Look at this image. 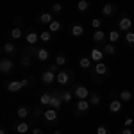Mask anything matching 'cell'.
<instances>
[{"label":"cell","instance_id":"e0dca14e","mask_svg":"<svg viewBox=\"0 0 134 134\" xmlns=\"http://www.w3.org/2000/svg\"><path fill=\"white\" fill-rule=\"evenodd\" d=\"M59 95H61L59 91H55L54 95H52V102H50V107H54V109H59V107L63 105V98L59 97Z\"/></svg>","mask_w":134,"mask_h":134},{"label":"cell","instance_id":"6da1fadb","mask_svg":"<svg viewBox=\"0 0 134 134\" xmlns=\"http://www.w3.org/2000/svg\"><path fill=\"white\" fill-rule=\"evenodd\" d=\"M109 77V66L105 63H95V66L91 68V79L95 81L97 84H102L104 79Z\"/></svg>","mask_w":134,"mask_h":134},{"label":"cell","instance_id":"603a6c76","mask_svg":"<svg viewBox=\"0 0 134 134\" xmlns=\"http://www.w3.org/2000/svg\"><path fill=\"white\" fill-rule=\"evenodd\" d=\"M107 40H109V43L120 41V31H118V29H113V31H109V32H107Z\"/></svg>","mask_w":134,"mask_h":134},{"label":"cell","instance_id":"9a60e30c","mask_svg":"<svg viewBox=\"0 0 134 134\" xmlns=\"http://www.w3.org/2000/svg\"><path fill=\"white\" fill-rule=\"evenodd\" d=\"M14 131L18 134H27L31 131V124H29V122H20V124L14 125Z\"/></svg>","mask_w":134,"mask_h":134},{"label":"cell","instance_id":"74e56055","mask_svg":"<svg viewBox=\"0 0 134 134\" xmlns=\"http://www.w3.org/2000/svg\"><path fill=\"white\" fill-rule=\"evenodd\" d=\"M31 63H32V59H31L29 54H25V55L21 57V64H23V66H31Z\"/></svg>","mask_w":134,"mask_h":134},{"label":"cell","instance_id":"44dd1931","mask_svg":"<svg viewBox=\"0 0 134 134\" xmlns=\"http://www.w3.org/2000/svg\"><path fill=\"white\" fill-rule=\"evenodd\" d=\"M50 102H52V93H41L40 95V104L43 107H50Z\"/></svg>","mask_w":134,"mask_h":134},{"label":"cell","instance_id":"52a82bcc","mask_svg":"<svg viewBox=\"0 0 134 134\" xmlns=\"http://www.w3.org/2000/svg\"><path fill=\"white\" fill-rule=\"evenodd\" d=\"M90 107H91V104H90L88 98L77 100V104H75V111H77V114H86L88 111H90Z\"/></svg>","mask_w":134,"mask_h":134},{"label":"cell","instance_id":"d6a6232c","mask_svg":"<svg viewBox=\"0 0 134 134\" xmlns=\"http://www.w3.org/2000/svg\"><path fill=\"white\" fill-rule=\"evenodd\" d=\"M66 61H68V59H66V55H64V54H57V55H55V64H57V66H64V64H66Z\"/></svg>","mask_w":134,"mask_h":134},{"label":"cell","instance_id":"f6af8a7d","mask_svg":"<svg viewBox=\"0 0 134 134\" xmlns=\"http://www.w3.org/2000/svg\"><path fill=\"white\" fill-rule=\"evenodd\" d=\"M47 134H50V132H47Z\"/></svg>","mask_w":134,"mask_h":134},{"label":"cell","instance_id":"7a4b0ae2","mask_svg":"<svg viewBox=\"0 0 134 134\" xmlns=\"http://www.w3.org/2000/svg\"><path fill=\"white\" fill-rule=\"evenodd\" d=\"M57 68H59V66H57V64L54 63L52 66L45 68V70L41 72V82L45 84V86H50V84L55 81V75H57Z\"/></svg>","mask_w":134,"mask_h":134},{"label":"cell","instance_id":"7c38bea8","mask_svg":"<svg viewBox=\"0 0 134 134\" xmlns=\"http://www.w3.org/2000/svg\"><path fill=\"white\" fill-rule=\"evenodd\" d=\"M124 109V102L120 100V98H111V102H109V111L113 114H116V113H120Z\"/></svg>","mask_w":134,"mask_h":134},{"label":"cell","instance_id":"1f68e13d","mask_svg":"<svg viewBox=\"0 0 134 134\" xmlns=\"http://www.w3.org/2000/svg\"><path fill=\"white\" fill-rule=\"evenodd\" d=\"M4 54H11V55H14V54H16V47H14L11 41H7L5 45H4Z\"/></svg>","mask_w":134,"mask_h":134},{"label":"cell","instance_id":"277c9868","mask_svg":"<svg viewBox=\"0 0 134 134\" xmlns=\"http://www.w3.org/2000/svg\"><path fill=\"white\" fill-rule=\"evenodd\" d=\"M59 109H54V107H47L45 111H43V120L47 122L48 125H55L57 122V118H59V113H57Z\"/></svg>","mask_w":134,"mask_h":134},{"label":"cell","instance_id":"5bb4252c","mask_svg":"<svg viewBox=\"0 0 134 134\" xmlns=\"http://www.w3.org/2000/svg\"><path fill=\"white\" fill-rule=\"evenodd\" d=\"M104 55H105V54H104L102 48H93V50L90 52V57H91L93 63H102Z\"/></svg>","mask_w":134,"mask_h":134},{"label":"cell","instance_id":"484cf974","mask_svg":"<svg viewBox=\"0 0 134 134\" xmlns=\"http://www.w3.org/2000/svg\"><path fill=\"white\" fill-rule=\"evenodd\" d=\"M118 98H120L122 102H131V100H132V93L129 91V90H124V91L118 93Z\"/></svg>","mask_w":134,"mask_h":134},{"label":"cell","instance_id":"3957f363","mask_svg":"<svg viewBox=\"0 0 134 134\" xmlns=\"http://www.w3.org/2000/svg\"><path fill=\"white\" fill-rule=\"evenodd\" d=\"M72 79H73V73L70 70H59L57 75H55V82L59 86H68L72 84Z\"/></svg>","mask_w":134,"mask_h":134},{"label":"cell","instance_id":"83f0119b","mask_svg":"<svg viewBox=\"0 0 134 134\" xmlns=\"http://www.w3.org/2000/svg\"><path fill=\"white\" fill-rule=\"evenodd\" d=\"M77 9L81 11V13H86V11L90 9V0H79L77 2Z\"/></svg>","mask_w":134,"mask_h":134},{"label":"cell","instance_id":"7bdbcfd3","mask_svg":"<svg viewBox=\"0 0 134 134\" xmlns=\"http://www.w3.org/2000/svg\"><path fill=\"white\" fill-rule=\"evenodd\" d=\"M54 134H63V132L59 131V129H55V131H54Z\"/></svg>","mask_w":134,"mask_h":134},{"label":"cell","instance_id":"30bf717a","mask_svg":"<svg viewBox=\"0 0 134 134\" xmlns=\"http://www.w3.org/2000/svg\"><path fill=\"white\" fill-rule=\"evenodd\" d=\"M13 70H14V63L11 61V59H5V57H4V59L0 61V72L5 75V73H11Z\"/></svg>","mask_w":134,"mask_h":134},{"label":"cell","instance_id":"b9f144b4","mask_svg":"<svg viewBox=\"0 0 134 134\" xmlns=\"http://www.w3.org/2000/svg\"><path fill=\"white\" fill-rule=\"evenodd\" d=\"M32 134H41V129H40V127H34V129H32Z\"/></svg>","mask_w":134,"mask_h":134},{"label":"cell","instance_id":"ffe728a7","mask_svg":"<svg viewBox=\"0 0 134 134\" xmlns=\"http://www.w3.org/2000/svg\"><path fill=\"white\" fill-rule=\"evenodd\" d=\"M105 38H107V34H105L102 29H98V31H95V34H93L91 40L95 43H104V41H105Z\"/></svg>","mask_w":134,"mask_h":134},{"label":"cell","instance_id":"5b68a950","mask_svg":"<svg viewBox=\"0 0 134 134\" xmlns=\"http://www.w3.org/2000/svg\"><path fill=\"white\" fill-rule=\"evenodd\" d=\"M73 95L79 98V100H82V98H90V90L86 88V86H79V84H73Z\"/></svg>","mask_w":134,"mask_h":134},{"label":"cell","instance_id":"ac0fdd59","mask_svg":"<svg viewBox=\"0 0 134 134\" xmlns=\"http://www.w3.org/2000/svg\"><path fill=\"white\" fill-rule=\"evenodd\" d=\"M70 32H72L73 38H81V36H84V27L81 25V23H73Z\"/></svg>","mask_w":134,"mask_h":134},{"label":"cell","instance_id":"4316f807","mask_svg":"<svg viewBox=\"0 0 134 134\" xmlns=\"http://www.w3.org/2000/svg\"><path fill=\"white\" fill-rule=\"evenodd\" d=\"M91 57H90V55H88V57H81V59H79V66H81V68H86V70H88V68H91Z\"/></svg>","mask_w":134,"mask_h":134},{"label":"cell","instance_id":"f1b7e54d","mask_svg":"<svg viewBox=\"0 0 134 134\" xmlns=\"http://www.w3.org/2000/svg\"><path fill=\"white\" fill-rule=\"evenodd\" d=\"M88 100H90V104H91V105H98V104L102 102V97H100L98 93H91Z\"/></svg>","mask_w":134,"mask_h":134},{"label":"cell","instance_id":"d6986e66","mask_svg":"<svg viewBox=\"0 0 134 134\" xmlns=\"http://www.w3.org/2000/svg\"><path fill=\"white\" fill-rule=\"evenodd\" d=\"M16 116H18L20 120H25V118H29V116H31V107H27V105H21L20 109L16 111Z\"/></svg>","mask_w":134,"mask_h":134},{"label":"cell","instance_id":"d4e9b609","mask_svg":"<svg viewBox=\"0 0 134 134\" xmlns=\"http://www.w3.org/2000/svg\"><path fill=\"white\" fill-rule=\"evenodd\" d=\"M124 41L127 47H131V48H134V31H129V32H125V38H124Z\"/></svg>","mask_w":134,"mask_h":134},{"label":"cell","instance_id":"f35d334b","mask_svg":"<svg viewBox=\"0 0 134 134\" xmlns=\"http://www.w3.org/2000/svg\"><path fill=\"white\" fill-rule=\"evenodd\" d=\"M43 111H45V109H40V107H36V109H34V116H36V118H38L40 114L43 116Z\"/></svg>","mask_w":134,"mask_h":134},{"label":"cell","instance_id":"cb8c5ba5","mask_svg":"<svg viewBox=\"0 0 134 134\" xmlns=\"http://www.w3.org/2000/svg\"><path fill=\"white\" fill-rule=\"evenodd\" d=\"M9 38L11 40H20V38H23V31H21L20 27H13L9 32Z\"/></svg>","mask_w":134,"mask_h":134},{"label":"cell","instance_id":"2e32d148","mask_svg":"<svg viewBox=\"0 0 134 134\" xmlns=\"http://www.w3.org/2000/svg\"><path fill=\"white\" fill-rule=\"evenodd\" d=\"M48 57H50V52L47 48H38V52H36V59L38 61L45 63V61H48Z\"/></svg>","mask_w":134,"mask_h":134},{"label":"cell","instance_id":"836d02e7","mask_svg":"<svg viewBox=\"0 0 134 134\" xmlns=\"http://www.w3.org/2000/svg\"><path fill=\"white\" fill-rule=\"evenodd\" d=\"M50 40H52V32H50V31H43V32H40V41L48 43Z\"/></svg>","mask_w":134,"mask_h":134},{"label":"cell","instance_id":"e575fe53","mask_svg":"<svg viewBox=\"0 0 134 134\" xmlns=\"http://www.w3.org/2000/svg\"><path fill=\"white\" fill-rule=\"evenodd\" d=\"M73 97H75V95H73V90H72V91L68 90V91H63V93H61V98H63V102H70V100H72Z\"/></svg>","mask_w":134,"mask_h":134},{"label":"cell","instance_id":"8992f818","mask_svg":"<svg viewBox=\"0 0 134 134\" xmlns=\"http://www.w3.org/2000/svg\"><path fill=\"white\" fill-rule=\"evenodd\" d=\"M36 21L41 23V25H50L52 21H54V14H52L50 11H43V13H40L36 16Z\"/></svg>","mask_w":134,"mask_h":134},{"label":"cell","instance_id":"8d00e7d4","mask_svg":"<svg viewBox=\"0 0 134 134\" xmlns=\"http://www.w3.org/2000/svg\"><path fill=\"white\" fill-rule=\"evenodd\" d=\"M97 134H109V127L107 125H97Z\"/></svg>","mask_w":134,"mask_h":134},{"label":"cell","instance_id":"60d3db41","mask_svg":"<svg viewBox=\"0 0 134 134\" xmlns=\"http://www.w3.org/2000/svg\"><path fill=\"white\" fill-rule=\"evenodd\" d=\"M134 124V118H127L125 120V127H129V125H132Z\"/></svg>","mask_w":134,"mask_h":134},{"label":"cell","instance_id":"d590c367","mask_svg":"<svg viewBox=\"0 0 134 134\" xmlns=\"http://www.w3.org/2000/svg\"><path fill=\"white\" fill-rule=\"evenodd\" d=\"M91 27L95 29V31H98V29L102 27V20H100V18H93L91 20Z\"/></svg>","mask_w":134,"mask_h":134},{"label":"cell","instance_id":"7402d4cb","mask_svg":"<svg viewBox=\"0 0 134 134\" xmlns=\"http://www.w3.org/2000/svg\"><path fill=\"white\" fill-rule=\"evenodd\" d=\"M102 50L105 55H116V47H114V43H105L102 47Z\"/></svg>","mask_w":134,"mask_h":134},{"label":"cell","instance_id":"8fae6325","mask_svg":"<svg viewBox=\"0 0 134 134\" xmlns=\"http://www.w3.org/2000/svg\"><path fill=\"white\" fill-rule=\"evenodd\" d=\"M38 41H40V34L36 31H27V34H25V43L29 47H34Z\"/></svg>","mask_w":134,"mask_h":134},{"label":"cell","instance_id":"4fadbf2b","mask_svg":"<svg viewBox=\"0 0 134 134\" xmlns=\"http://www.w3.org/2000/svg\"><path fill=\"white\" fill-rule=\"evenodd\" d=\"M21 88H25V86H23V81H11V82H7V86H5V90L11 91V93L20 91Z\"/></svg>","mask_w":134,"mask_h":134},{"label":"cell","instance_id":"f546056e","mask_svg":"<svg viewBox=\"0 0 134 134\" xmlns=\"http://www.w3.org/2000/svg\"><path fill=\"white\" fill-rule=\"evenodd\" d=\"M50 13L54 14V16H59L63 13V5L59 4V2H55V4H52V7H50Z\"/></svg>","mask_w":134,"mask_h":134},{"label":"cell","instance_id":"ba28073f","mask_svg":"<svg viewBox=\"0 0 134 134\" xmlns=\"http://www.w3.org/2000/svg\"><path fill=\"white\" fill-rule=\"evenodd\" d=\"M116 13H118V7H116V4H104L102 14L105 16V18H113V16H116Z\"/></svg>","mask_w":134,"mask_h":134},{"label":"cell","instance_id":"9c48e42d","mask_svg":"<svg viewBox=\"0 0 134 134\" xmlns=\"http://www.w3.org/2000/svg\"><path fill=\"white\" fill-rule=\"evenodd\" d=\"M131 27H132V20H131L129 16L120 18V21H118V31H120V32H129V31H131Z\"/></svg>","mask_w":134,"mask_h":134},{"label":"cell","instance_id":"4dcf8cb0","mask_svg":"<svg viewBox=\"0 0 134 134\" xmlns=\"http://www.w3.org/2000/svg\"><path fill=\"white\" fill-rule=\"evenodd\" d=\"M61 27H63V23H61V21L54 20V21L50 23V25H48V31H50L52 34H54V32H59V31H61Z\"/></svg>","mask_w":134,"mask_h":134},{"label":"cell","instance_id":"ab89813d","mask_svg":"<svg viewBox=\"0 0 134 134\" xmlns=\"http://www.w3.org/2000/svg\"><path fill=\"white\" fill-rule=\"evenodd\" d=\"M122 134H134V131H131L129 127H124V131H122Z\"/></svg>","mask_w":134,"mask_h":134},{"label":"cell","instance_id":"ee69618b","mask_svg":"<svg viewBox=\"0 0 134 134\" xmlns=\"http://www.w3.org/2000/svg\"><path fill=\"white\" fill-rule=\"evenodd\" d=\"M0 134H7V132H5V129H0Z\"/></svg>","mask_w":134,"mask_h":134}]
</instances>
